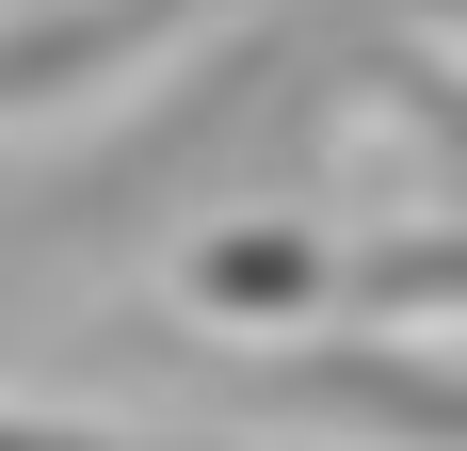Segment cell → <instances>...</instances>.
Listing matches in <instances>:
<instances>
[{
	"mask_svg": "<svg viewBox=\"0 0 467 451\" xmlns=\"http://www.w3.org/2000/svg\"><path fill=\"white\" fill-rule=\"evenodd\" d=\"M226 0H33V16H0V113H65V97L130 81L145 48L210 33Z\"/></svg>",
	"mask_w": 467,
	"mask_h": 451,
	"instance_id": "6da1fadb",
	"label": "cell"
},
{
	"mask_svg": "<svg viewBox=\"0 0 467 451\" xmlns=\"http://www.w3.org/2000/svg\"><path fill=\"white\" fill-rule=\"evenodd\" d=\"M258 404H306L371 451H467V371H420V355H275Z\"/></svg>",
	"mask_w": 467,
	"mask_h": 451,
	"instance_id": "7a4b0ae2",
	"label": "cell"
},
{
	"mask_svg": "<svg viewBox=\"0 0 467 451\" xmlns=\"http://www.w3.org/2000/svg\"><path fill=\"white\" fill-rule=\"evenodd\" d=\"M355 307H371V322H435V307H467V226H435V242H387V258H355Z\"/></svg>",
	"mask_w": 467,
	"mask_h": 451,
	"instance_id": "3957f363",
	"label": "cell"
},
{
	"mask_svg": "<svg viewBox=\"0 0 467 451\" xmlns=\"http://www.w3.org/2000/svg\"><path fill=\"white\" fill-rule=\"evenodd\" d=\"M0 451H161V435H97V419H16L0 404Z\"/></svg>",
	"mask_w": 467,
	"mask_h": 451,
	"instance_id": "277c9868",
	"label": "cell"
}]
</instances>
